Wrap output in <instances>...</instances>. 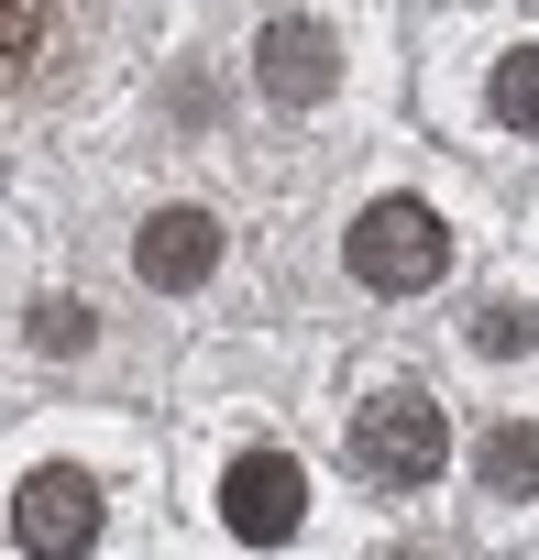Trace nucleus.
I'll return each mask as SVG.
<instances>
[{"instance_id": "obj_4", "label": "nucleus", "mask_w": 539, "mask_h": 560, "mask_svg": "<svg viewBox=\"0 0 539 560\" xmlns=\"http://www.w3.org/2000/svg\"><path fill=\"white\" fill-rule=\"evenodd\" d=\"M12 538H23L34 560H78V549L100 538V483H89L78 462H56V472H34V483L12 494Z\"/></svg>"}, {"instance_id": "obj_9", "label": "nucleus", "mask_w": 539, "mask_h": 560, "mask_svg": "<svg viewBox=\"0 0 539 560\" xmlns=\"http://www.w3.org/2000/svg\"><path fill=\"white\" fill-rule=\"evenodd\" d=\"M45 45V0H0V78H23Z\"/></svg>"}, {"instance_id": "obj_1", "label": "nucleus", "mask_w": 539, "mask_h": 560, "mask_svg": "<svg viewBox=\"0 0 539 560\" xmlns=\"http://www.w3.org/2000/svg\"><path fill=\"white\" fill-rule=\"evenodd\" d=\"M353 275L386 287V298L440 287V275H451V220H440L429 198H375V209L353 220Z\"/></svg>"}, {"instance_id": "obj_7", "label": "nucleus", "mask_w": 539, "mask_h": 560, "mask_svg": "<svg viewBox=\"0 0 539 560\" xmlns=\"http://www.w3.org/2000/svg\"><path fill=\"white\" fill-rule=\"evenodd\" d=\"M473 472H484V494H539V429H495L484 451H473Z\"/></svg>"}, {"instance_id": "obj_10", "label": "nucleus", "mask_w": 539, "mask_h": 560, "mask_svg": "<svg viewBox=\"0 0 539 560\" xmlns=\"http://www.w3.org/2000/svg\"><path fill=\"white\" fill-rule=\"evenodd\" d=\"M528 341H539V319H528L517 298H495V308L473 319V352H484V363H506V352H528Z\"/></svg>"}, {"instance_id": "obj_8", "label": "nucleus", "mask_w": 539, "mask_h": 560, "mask_svg": "<svg viewBox=\"0 0 539 560\" xmlns=\"http://www.w3.org/2000/svg\"><path fill=\"white\" fill-rule=\"evenodd\" d=\"M495 121H517V132H539V45H517V56L495 67Z\"/></svg>"}, {"instance_id": "obj_12", "label": "nucleus", "mask_w": 539, "mask_h": 560, "mask_svg": "<svg viewBox=\"0 0 539 560\" xmlns=\"http://www.w3.org/2000/svg\"><path fill=\"white\" fill-rule=\"evenodd\" d=\"M386 560H418V549H386Z\"/></svg>"}, {"instance_id": "obj_6", "label": "nucleus", "mask_w": 539, "mask_h": 560, "mask_svg": "<svg viewBox=\"0 0 539 560\" xmlns=\"http://www.w3.org/2000/svg\"><path fill=\"white\" fill-rule=\"evenodd\" d=\"M209 264H220V220L209 209H154L133 231V275L144 287H209Z\"/></svg>"}, {"instance_id": "obj_3", "label": "nucleus", "mask_w": 539, "mask_h": 560, "mask_svg": "<svg viewBox=\"0 0 539 560\" xmlns=\"http://www.w3.org/2000/svg\"><path fill=\"white\" fill-rule=\"evenodd\" d=\"M253 89L276 100V110H320V100L342 89V45H331V23H309V12L264 23V45H253Z\"/></svg>"}, {"instance_id": "obj_2", "label": "nucleus", "mask_w": 539, "mask_h": 560, "mask_svg": "<svg viewBox=\"0 0 539 560\" xmlns=\"http://www.w3.org/2000/svg\"><path fill=\"white\" fill-rule=\"evenodd\" d=\"M353 462H364L375 483L418 494V483H429V472L451 462V418H440L429 396H408V385H397V396H375V407L353 418Z\"/></svg>"}, {"instance_id": "obj_11", "label": "nucleus", "mask_w": 539, "mask_h": 560, "mask_svg": "<svg viewBox=\"0 0 539 560\" xmlns=\"http://www.w3.org/2000/svg\"><path fill=\"white\" fill-rule=\"evenodd\" d=\"M89 330H100V319H89L78 298H45V308H34V352H89Z\"/></svg>"}, {"instance_id": "obj_5", "label": "nucleus", "mask_w": 539, "mask_h": 560, "mask_svg": "<svg viewBox=\"0 0 539 560\" xmlns=\"http://www.w3.org/2000/svg\"><path fill=\"white\" fill-rule=\"evenodd\" d=\"M220 516H231V538L276 549V538H298V516H309V472H298L287 451H242L231 483H220Z\"/></svg>"}]
</instances>
